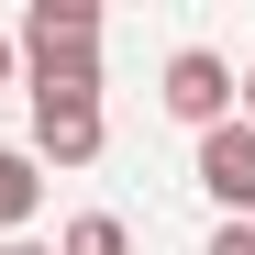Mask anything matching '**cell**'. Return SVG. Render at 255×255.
I'll return each instance as SVG.
<instances>
[{"label": "cell", "instance_id": "6da1fadb", "mask_svg": "<svg viewBox=\"0 0 255 255\" xmlns=\"http://www.w3.org/2000/svg\"><path fill=\"white\" fill-rule=\"evenodd\" d=\"M189 178L222 200V222H255V122H211L200 155H189Z\"/></svg>", "mask_w": 255, "mask_h": 255}, {"label": "cell", "instance_id": "7a4b0ae2", "mask_svg": "<svg viewBox=\"0 0 255 255\" xmlns=\"http://www.w3.org/2000/svg\"><path fill=\"white\" fill-rule=\"evenodd\" d=\"M166 111L189 122V133H211V122H233V67L211 56V45H178L166 56V89H155Z\"/></svg>", "mask_w": 255, "mask_h": 255}, {"label": "cell", "instance_id": "3957f363", "mask_svg": "<svg viewBox=\"0 0 255 255\" xmlns=\"http://www.w3.org/2000/svg\"><path fill=\"white\" fill-rule=\"evenodd\" d=\"M100 144H111L100 100H33V166H100Z\"/></svg>", "mask_w": 255, "mask_h": 255}, {"label": "cell", "instance_id": "277c9868", "mask_svg": "<svg viewBox=\"0 0 255 255\" xmlns=\"http://www.w3.org/2000/svg\"><path fill=\"white\" fill-rule=\"evenodd\" d=\"M33 200H45V166H33L22 144H0V244L33 222Z\"/></svg>", "mask_w": 255, "mask_h": 255}, {"label": "cell", "instance_id": "5b68a950", "mask_svg": "<svg viewBox=\"0 0 255 255\" xmlns=\"http://www.w3.org/2000/svg\"><path fill=\"white\" fill-rule=\"evenodd\" d=\"M56 255H133V222H122V211H78L56 233Z\"/></svg>", "mask_w": 255, "mask_h": 255}, {"label": "cell", "instance_id": "8992f818", "mask_svg": "<svg viewBox=\"0 0 255 255\" xmlns=\"http://www.w3.org/2000/svg\"><path fill=\"white\" fill-rule=\"evenodd\" d=\"M211 255H255V222H222V233H211Z\"/></svg>", "mask_w": 255, "mask_h": 255}, {"label": "cell", "instance_id": "52a82bcc", "mask_svg": "<svg viewBox=\"0 0 255 255\" xmlns=\"http://www.w3.org/2000/svg\"><path fill=\"white\" fill-rule=\"evenodd\" d=\"M233 100H244V111H233V122H255V67H244V78H233Z\"/></svg>", "mask_w": 255, "mask_h": 255}, {"label": "cell", "instance_id": "ba28073f", "mask_svg": "<svg viewBox=\"0 0 255 255\" xmlns=\"http://www.w3.org/2000/svg\"><path fill=\"white\" fill-rule=\"evenodd\" d=\"M11 78H22V56H11V33H0V89H11Z\"/></svg>", "mask_w": 255, "mask_h": 255}, {"label": "cell", "instance_id": "9c48e42d", "mask_svg": "<svg viewBox=\"0 0 255 255\" xmlns=\"http://www.w3.org/2000/svg\"><path fill=\"white\" fill-rule=\"evenodd\" d=\"M0 255H56V244H33V233H11V244H0Z\"/></svg>", "mask_w": 255, "mask_h": 255}]
</instances>
